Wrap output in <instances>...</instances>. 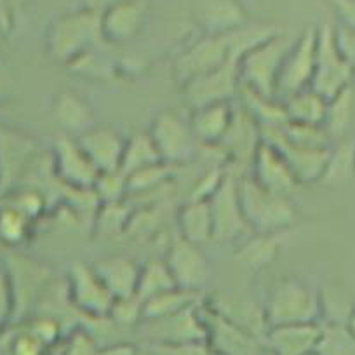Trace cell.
<instances>
[{
    "mask_svg": "<svg viewBox=\"0 0 355 355\" xmlns=\"http://www.w3.org/2000/svg\"><path fill=\"white\" fill-rule=\"evenodd\" d=\"M100 42L101 12L87 8L56 18L46 33L47 56L58 64H75Z\"/></svg>",
    "mask_w": 355,
    "mask_h": 355,
    "instance_id": "cell-1",
    "label": "cell"
},
{
    "mask_svg": "<svg viewBox=\"0 0 355 355\" xmlns=\"http://www.w3.org/2000/svg\"><path fill=\"white\" fill-rule=\"evenodd\" d=\"M322 313L319 293L298 277H281L272 284L263 305L266 327L317 324Z\"/></svg>",
    "mask_w": 355,
    "mask_h": 355,
    "instance_id": "cell-2",
    "label": "cell"
},
{
    "mask_svg": "<svg viewBox=\"0 0 355 355\" xmlns=\"http://www.w3.org/2000/svg\"><path fill=\"white\" fill-rule=\"evenodd\" d=\"M237 189L251 234H282L298 220V211L288 196L263 189L252 176L239 178Z\"/></svg>",
    "mask_w": 355,
    "mask_h": 355,
    "instance_id": "cell-3",
    "label": "cell"
},
{
    "mask_svg": "<svg viewBox=\"0 0 355 355\" xmlns=\"http://www.w3.org/2000/svg\"><path fill=\"white\" fill-rule=\"evenodd\" d=\"M291 46V39L282 33H275L245 51L239 61L241 84L256 96L274 100L279 71Z\"/></svg>",
    "mask_w": 355,
    "mask_h": 355,
    "instance_id": "cell-4",
    "label": "cell"
},
{
    "mask_svg": "<svg viewBox=\"0 0 355 355\" xmlns=\"http://www.w3.org/2000/svg\"><path fill=\"white\" fill-rule=\"evenodd\" d=\"M355 73L350 64L338 49L334 39V26L322 25L317 28V46H315V67L313 77L310 82V89L324 100L331 101L345 89L354 85Z\"/></svg>",
    "mask_w": 355,
    "mask_h": 355,
    "instance_id": "cell-5",
    "label": "cell"
},
{
    "mask_svg": "<svg viewBox=\"0 0 355 355\" xmlns=\"http://www.w3.org/2000/svg\"><path fill=\"white\" fill-rule=\"evenodd\" d=\"M315 46H317V26H309L289 47L275 85V98L277 103H282L293 94L310 87L315 67Z\"/></svg>",
    "mask_w": 355,
    "mask_h": 355,
    "instance_id": "cell-6",
    "label": "cell"
},
{
    "mask_svg": "<svg viewBox=\"0 0 355 355\" xmlns=\"http://www.w3.org/2000/svg\"><path fill=\"white\" fill-rule=\"evenodd\" d=\"M148 135L159 152L160 160L167 166H182L193 159L197 152V138L189 121H183L174 112H160L153 117Z\"/></svg>",
    "mask_w": 355,
    "mask_h": 355,
    "instance_id": "cell-7",
    "label": "cell"
},
{
    "mask_svg": "<svg viewBox=\"0 0 355 355\" xmlns=\"http://www.w3.org/2000/svg\"><path fill=\"white\" fill-rule=\"evenodd\" d=\"M234 56L242 58V54L234 49L232 32L225 35H206L176 58L173 67L174 77L183 85L223 67Z\"/></svg>",
    "mask_w": 355,
    "mask_h": 355,
    "instance_id": "cell-8",
    "label": "cell"
},
{
    "mask_svg": "<svg viewBox=\"0 0 355 355\" xmlns=\"http://www.w3.org/2000/svg\"><path fill=\"white\" fill-rule=\"evenodd\" d=\"M67 296L78 312L93 319L110 317L115 303V298L105 288L93 265L87 263H73L70 266L67 275Z\"/></svg>",
    "mask_w": 355,
    "mask_h": 355,
    "instance_id": "cell-9",
    "label": "cell"
},
{
    "mask_svg": "<svg viewBox=\"0 0 355 355\" xmlns=\"http://www.w3.org/2000/svg\"><path fill=\"white\" fill-rule=\"evenodd\" d=\"M166 265L174 279L176 288L199 293L211 279V265L200 245L192 244L178 235L169 244Z\"/></svg>",
    "mask_w": 355,
    "mask_h": 355,
    "instance_id": "cell-10",
    "label": "cell"
},
{
    "mask_svg": "<svg viewBox=\"0 0 355 355\" xmlns=\"http://www.w3.org/2000/svg\"><path fill=\"white\" fill-rule=\"evenodd\" d=\"M51 160L56 178L70 190H91L100 176L73 136H61L54 141Z\"/></svg>",
    "mask_w": 355,
    "mask_h": 355,
    "instance_id": "cell-11",
    "label": "cell"
},
{
    "mask_svg": "<svg viewBox=\"0 0 355 355\" xmlns=\"http://www.w3.org/2000/svg\"><path fill=\"white\" fill-rule=\"evenodd\" d=\"M239 61H241V56L230 58L223 67L183 84L182 87L185 91V101L189 107L193 110L204 105L230 100L241 84Z\"/></svg>",
    "mask_w": 355,
    "mask_h": 355,
    "instance_id": "cell-12",
    "label": "cell"
},
{
    "mask_svg": "<svg viewBox=\"0 0 355 355\" xmlns=\"http://www.w3.org/2000/svg\"><path fill=\"white\" fill-rule=\"evenodd\" d=\"M214 221V241L232 242L251 234L239 199L237 180L227 173L220 189L209 199Z\"/></svg>",
    "mask_w": 355,
    "mask_h": 355,
    "instance_id": "cell-13",
    "label": "cell"
},
{
    "mask_svg": "<svg viewBox=\"0 0 355 355\" xmlns=\"http://www.w3.org/2000/svg\"><path fill=\"white\" fill-rule=\"evenodd\" d=\"M6 274L9 277L15 303L12 315H25L51 282V270L33 259L15 256L9 258V270Z\"/></svg>",
    "mask_w": 355,
    "mask_h": 355,
    "instance_id": "cell-14",
    "label": "cell"
},
{
    "mask_svg": "<svg viewBox=\"0 0 355 355\" xmlns=\"http://www.w3.org/2000/svg\"><path fill=\"white\" fill-rule=\"evenodd\" d=\"M251 176L263 189L288 197L300 185L282 153L274 145L263 141V139H259L258 146L252 153Z\"/></svg>",
    "mask_w": 355,
    "mask_h": 355,
    "instance_id": "cell-15",
    "label": "cell"
},
{
    "mask_svg": "<svg viewBox=\"0 0 355 355\" xmlns=\"http://www.w3.org/2000/svg\"><path fill=\"white\" fill-rule=\"evenodd\" d=\"M146 0H121L101 12V33L105 42L122 44L135 39L146 25Z\"/></svg>",
    "mask_w": 355,
    "mask_h": 355,
    "instance_id": "cell-16",
    "label": "cell"
},
{
    "mask_svg": "<svg viewBox=\"0 0 355 355\" xmlns=\"http://www.w3.org/2000/svg\"><path fill=\"white\" fill-rule=\"evenodd\" d=\"M75 139L100 174L121 169L125 139L117 131L110 128H93Z\"/></svg>",
    "mask_w": 355,
    "mask_h": 355,
    "instance_id": "cell-17",
    "label": "cell"
},
{
    "mask_svg": "<svg viewBox=\"0 0 355 355\" xmlns=\"http://www.w3.org/2000/svg\"><path fill=\"white\" fill-rule=\"evenodd\" d=\"M263 141L274 145L286 162L291 167L296 182L315 183L320 182L326 174L327 164H329L331 148H310V146H295L289 143L279 141V139H263Z\"/></svg>",
    "mask_w": 355,
    "mask_h": 355,
    "instance_id": "cell-18",
    "label": "cell"
},
{
    "mask_svg": "<svg viewBox=\"0 0 355 355\" xmlns=\"http://www.w3.org/2000/svg\"><path fill=\"white\" fill-rule=\"evenodd\" d=\"M93 268L115 302L136 296L141 266L135 259L122 254L107 256L93 263Z\"/></svg>",
    "mask_w": 355,
    "mask_h": 355,
    "instance_id": "cell-19",
    "label": "cell"
},
{
    "mask_svg": "<svg viewBox=\"0 0 355 355\" xmlns=\"http://www.w3.org/2000/svg\"><path fill=\"white\" fill-rule=\"evenodd\" d=\"M35 143L32 138L19 132L0 129V190L21 176L26 164L32 160Z\"/></svg>",
    "mask_w": 355,
    "mask_h": 355,
    "instance_id": "cell-20",
    "label": "cell"
},
{
    "mask_svg": "<svg viewBox=\"0 0 355 355\" xmlns=\"http://www.w3.org/2000/svg\"><path fill=\"white\" fill-rule=\"evenodd\" d=\"M234 119L235 112L232 110L230 103L221 101L193 108L189 122L197 141L202 145H218L230 131Z\"/></svg>",
    "mask_w": 355,
    "mask_h": 355,
    "instance_id": "cell-21",
    "label": "cell"
},
{
    "mask_svg": "<svg viewBox=\"0 0 355 355\" xmlns=\"http://www.w3.org/2000/svg\"><path fill=\"white\" fill-rule=\"evenodd\" d=\"M53 117L68 136L84 135L94 128V112L91 105L73 91H61L53 101Z\"/></svg>",
    "mask_w": 355,
    "mask_h": 355,
    "instance_id": "cell-22",
    "label": "cell"
},
{
    "mask_svg": "<svg viewBox=\"0 0 355 355\" xmlns=\"http://www.w3.org/2000/svg\"><path fill=\"white\" fill-rule=\"evenodd\" d=\"M180 237L202 248L214 241V221L209 200L190 199L176 213Z\"/></svg>",
    "mask_w": 355,
    "mask_h": 355,
    "instance_id": "cell-23",
    "label": "cell"
},
{
    "mask_svg": "<svg viewBox=\"0 0 355 355\" xmlns=\"http://www.w3.org/2000/svg\"><path fill=\"white\" fill-rule=\"evenodd\" d=\"M266 336L279 355H310L319 347L322 327L317 324L270 327Z\"/></svg>",
    "mask_w": 355,
    "mask_h": 355,
    "instance_id": "cell-24",
    "label": "cell"
},
{
    "mask_svg": "<svg viewBox=\"0 0 355 355\" xmlns=\"http://www.w3.org/2000/svg\"><path fill=\"white\" fill-rule=\"evenodd\" d=\"M199 19L207 35H225L242 28L245 15L237 0H209L200 11Z\"/></svg>",
    "mask_w": 355,
    "mask_h": 355,
    "instance_id": "cell-25",
    "label": "cell"
},
{
    "mask_svg": "<svg viewBox=\"0 0 355 355\" xmlns=\"http://www.w3.org/2000/svg\"><path fill=\"white\" fill-rule=\"evenodd\" d=\"M281 105L289 122L324 128V121H326L327 114V100H324L313 89H303V91L282 101Z\"/></svg>",
    "mask_w": 355,
    "mask_h": 355,
    "instance_id": "cell-26",
    "label": "cell"
},
{
    "mask_svg": "<svg viewBox=\"0 0 355 355\" xmlns=\"http://www.w3.org/2000/svg\"><path fill=\"white\" fill-rule=\"evenodd\" d=\"M160 162L162 160H160L159 152H157L148 131L135 132L131 138L125 139L121 162V171L124 174L129 176V174L136 173V171H141L145 167L155 166V164Z\"/></svg>",
    "mask_w": 355,
    "mask_h": 355,
    "instance_id": "cell-27",
    "label": "cell"
},
{
    "mask_svg": "<svg viewBox=\"0 0 355 355\" xmlns=\"http://www.w3.org/2000/svg\"><path fill=\"white\" fill-rule=\"evenodd\" d=\"M197 296H199V293L185 291V289L180 288H174L159 296H153V298L143 302V320L164 319V317L192 309V306H196Z\"/></svg>",
    "mask_w": 355,
    "mask_h": 355,
    "instance_id": "cell-28",
    "label": "cell"
},
{
    "mask_svg": "<svg viewBox=\"0 0 355 355\" xmlns=\"http://www.w3.org/2000/svg\"><path fill=\"white\" fill-rule=\"evenodd\" d=\"M174 288H176V284H174L173 275H171L164 259H155V261H150L145 266H141L138 288H136V296L141 302H146V300L171 291Z\"/></svg>",
    "mask_w": 355,
    "mask_h": 355,
    "instance_id": "cell-29",
    "label": "cell"
},
{
    "mask_svg": "<svg viewBox=\"0 0 355 355\" xmlns=\"http://www.w3.org/2000/svg\"><path fill=\"white\" fill-rule=\"evenodd\" d=\"M355 103V89L354 85L347 87L343 93L338 94L331 101H327V114L324 121V129H326L329 138H340L348 131L352 124V115H354Z\"/></svg>",
    "mask_w": 355,
    "mask_h": 355,
    "instance_id": "cell-30",
    "label": "cell"
},
{
    "mask_svg": "<svg viewBox=\"0 0 355 355\" xmlns=\"http://www.w3.org/2000/svg\"><path fill=\"white\" fill-rule=\"evenodd\" d=\"M279 251V234H254L239 251V259L249 268H263L270 265Z\"/></svg>",
    "mask_w": 355,
    "mask_h": 355,
    "instance_id": "cell-31",
    "label": "cell"
},
{
    "mask_svg": "<svg viewBox=\"0 0 355 355\" xmlns=\"http://www.w3.org/2000/svg\"><path fill=\"white\" fill-rule=\"evenodd\" d=\"M317 355H355V334L348 326L333 324L322 329Z\"/></svg>",
    "mask_w": 355,
    "mask_h": 355,
    "instance_id": "cell-32",
    "label": "cell"
},
{
    "mask_svg": "<svg viewBox=\"0 0 355 355\" xmlns=\"http://www.w3.org/2000/svg\"><path fill=\"white\" fill-rule=\"evenodd\" d=\"M32 221L23 216L18 209L6 204L0 207V241L9 245L19 244L26 239Z\"/></svg>",
    "mask_w": 355,
    "mask_h": 355,
    "instance_id": "cell-33",
    "label": "cell"
},
{
    "mask_svg": "<svg viewBox=\"0 0 355 355\" xmlns=\"http://www.w3.org/2000/svg\"><path fill=\"white\" fill-rule=\"evenodd\" d=\"M93 190L101 204L121 202L125 193H129L128 174L122 173L121 169L110 171V173H101L98 176L96 183H94Z\"/></svg>",
    "mask_w": 355,
    "mask_h": 355,
    "instance_id": "cell-34",
    "label": "cell"
},
{
    "mask_svg": "<svg viewBox=\"0 0 355 355\" xmlns=\"http://www.w3.org/2000/svg\"><path fill=\"white\" fill-rule=\"evenodd\" d=\"M354 162H355V145H341L338 152L331 150L329 164H327L326 174L322 182L343 183L354 178Z\"/></svg>",
    "mask_w": 355,
    "mask_h": 355,
    "instance_id": "cell-35",
    "label": "cell"
},
{
    "mask_svg": "<svg viewBox=\"0 0 355 355\" xmlns=\"http://www.w3.org/2000/svg\"><path fill=\"white\" fill-rule=\"evenodd\" d=\"M171 169H173V167L160 162V164H155V166L145 167V169L129 174L128 176L129 193H143V192H148V190H155L157 187L162 185V183L166 182V178Z\"/></svg>",
    "mask_w": 355,
    "mask_h": 355,
    "instance_id": "cell-36",
    "label": "cell"
},
{
    "mask_svg": "<svg viewBox=\"0 0 355 355\" xmlns=\"http://www.w3.org/2000/svg\"><path fill=\"white\" fill-rule=\"evenodd\" d=\"M9 204H11L15 209H18L23 216L28 218L30 221L39 218L40 214H42L44 206H46L42 193L37 192V190H23V192L16 193Z\"/></svg>",
    "mask_w": 355,
    "mask_h": 355,
    "instance_id": "cell-37",
    "label": "cell"
},
{
    "mask_svg": "<svg viewBox=\"0 0 355 355\" xmlns=\"http://www.w3.org/2000/svg\"><path fill=\"white\" fill-rule=\"evenodd\" d=\"M110 317L121 324H132L138 322L139 319L143 320V302L138 296H131V298L117 300L114 303Z\"/></svg>",
    "mask_w": 355,
    "mask_h": 355,
    "instance_id": "cell-38",
    "label": "cell"
},
{
    "mask_svg": "<svg viewBox=\"0 0 355 355\" xmlns=\"http://www.w3.org/2000/svg\"><path fill=\"white\" fill-rule=\"evenodd\" d=\"M28 333L32 334L35 340H39L44 347L54 343L60 334V326L54 319L51 317H40V319H35L28 327Z\"/></svg>",
    "mask_w": 355,
    "mask_h": 355,
    "instance_id": "cell-39",
    "label": "cell"
},
{
    "mask_svg": "<svg viewBox=\"0 0 355 355\" xmlns=\"http://www.w3.org/2000/svg\"><path fill=\"white\" fill-rule=\"evenodd\" d=\"M334 39H336L338 49H340V53L343 54V58L355 73V30L338 25L334 28Z\"/></svg>",
    "mask_w": 355,
    "mask_h": 355,
    "instance_id": "cell-40",
    "label": "cell"
},
{
    "mask_svg": "<svg viewBox=\"0 0 355 355\" xmlns=\"http://www.w3.org/2000/svg\"><path fill=\"white\" fill-rule=\"evenodd\" d=\"M327 2L340 19V26L355 30V0H327Z\"/></svg>",
    "mask_w": 355,
    "mask_h": 355,
    "instance_id": "cell-41",
    "label": "cell"
},
{
    "mask_svg": "<svg viewBox=\"0 0 355 355\" xmlns=\"http://www.w3.org/2000/svg\"><path fill=\"white\" fill-rule=\"evenodd\" d=\"M44 348L46 347H44L39 340H35V338L26 331V333L19 334V336L16 338L15 343H12L11 354L12 355H42Z\"/></svg>",
    "mask_w": 355,
    "mask_h": 355,
    "instance_id": "cell-42",
    "label": "cell"
},
{
    "mask_svg": "<svg viewBox=\"0 0 355 355\" xmlns=\"http://www.w3.org/2000/svg\"><path fill=\"white\" fill-rule=\"evenodd\" d=\"M12 291L9 284V277L6 272H0V322L8 320L12 315Z\"/></svg>",
    "mask_w": 355,
    "mask_h": 355,
    "instance_id": "cell-43",
    "label": "cell"
},
{
    "mask_svg": "<svg viewBox=\"0 0 355 355\" xmlns=\"http://www.w3.org/2000/svg\"><path fill=\"white\" fill-rule=\"evenodd\" d=\"M98 350L94 347V343L91 341V338L84 333H77L71 338L70 345H68V350L64 355H96Z\"/></svg>",
    "mask_w": 355,
    "mask_h": 355,
    "instance_id": "cell-44",
    "label": "cell"
},
{
    "mask_svg": "<svg viewBox=\"0 0 355 355\" xmlns=\"http://www.w3.org/2000/svg\"><path fill=\"white\" fill-rule=\"evenodd\" d=\"M85 2H87V4H85V8L87 9H93V11L96 12H103L105 9L117 4V2H121V0H85Z\"/></svg>",
    "mask_w": 355,
    "mask_h": 355,
    "instance_id": "cell-45",
    "label": "cell"
},
{
    "mask_svg": "<svg viewBox=\"0 0 355 355\" xmlns=\"http://www.w3.org/2000/svg\"><path fill=\"white\" fill-rule=\"evenodd\" d=\"M96 355H136L135 348L128 345H119V347L107 348V350H98Z\"/></svg>",
    "mask_w": 355,
    "mask_h": 355,
    "instance_id": "cell-46",
    "label": "cell"
},
{
    "mask_svg": "<svg viewBox=\"0 0 355 355\" xmlns=\"http://www.w3.org/2000/svg\"><path fill=\"white\" fill-rule=\"evenodd\" d=\"M354 180H355V162H354Z\"/></svg>",
    "mask_w": 355,
    "mask_h": 355,
    "instance_id": "cell-47",
    "label": "cell"
}]
</instances>
